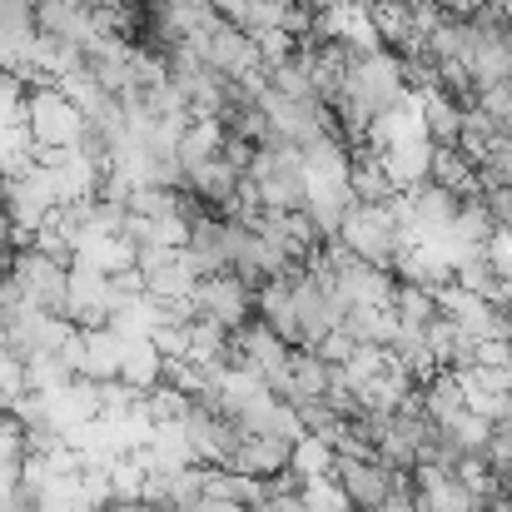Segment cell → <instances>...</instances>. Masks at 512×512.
Wrapping results in <instances>:
<instances>
[{
    "label": "cell",
    "instance_id": "e0dca14e",
    "mask_svg": "<svg viewBox=\"0 0 512 512\" xmlns=\"http://www.w3.org/2000/svg\"><path fill=\"white\" fill-rule=\"evenodd\" d=\"M508 363H512V339H508Z\"/></svg>",
    "mask_w": 512,
    "mask_h": 512
},
{
    "label": "cell",
    "instance_id": "7a4b0ae2",
    "mask_svg": "<svg viewBox=\"0 0 512 512\" xmlns=\"http://www.w3.org/2000/svg\"><path fill=\"white\" fill-rule=\"evenodd\" d=\"M179 428H184V443H189L194 463H204V468H229L234 453H239V438H244L239 418L224 413L219 403H204V398L189 403V413H184Z\"/></svg>",
    "mask_w": 512,
    "mask_h": 512
},
{
    "label": "cell",
    "instance_id": "5b68a950",
    "mask_svg": "<svg viewBox=\"0 0 512 512\" xmlns=\"http://www.w3.org/2000/svg\"><path fill=\"white\" fill-rule=\"evenodd\" d=\"M334 478H339L343 498H348L353 512H373L398 483H403V473H393L378 453H339Z\"/></svg>",
    "mask_w": 512,
    "mask_h": 512
},
{
    "label": "cell",
    "instance_id": "3957f363",
    "mask_svg": "<svg viewBox=\"0 0 512 512\" xmlns=\"http://www.w3.org/2000/svg\"><path fill=\"white\" fill-rule=\"evenodd\" d=\"M115 304H120V294H115V274H105V269L75 259V264H70L65 319H70L75 329H100V324L115 319Z\"/></svg>",
    "mask_w": 512,
    "mask_h": 512
},
{
    "label": "cell",
    "instance_id": "30bf717a",
    "mask_svg": "<svg viewBox=\"0 0 512 512\" xmlns=\"http://www.w3.org/2000/svg\"><path fill=\"white\" fill-rule=\"evenodd\" d=\"M393 319L403 329H433L443 319V299L433 289H418V284H398V299H393Z\"/></svg>",
    "mask_w": 512,
    "mask_h": 512
},
{
    "label": "cell",
    "instance_id": "4fadbf2b",
    "mask_svg": "<svg viewBox=\"0 0 512 512\" xmlns=\"http://www.w3.org/2000/svg\"><path fill=\"white\" fill-rule=\"evenodd\" d=\"M478 199L488 204V214H493L498 234H512V184H483V194H478Z\"/></svg>",
    "mask_w": 512,
    "mask_h": 512
},
{
    "label": "cell",
    "instance_id": "7c38bea8",
    "mask_svg": "<svg viewBox=\"0 0 512 512\" xmlns=\"http://www.w3.org/2000/svg\"><path fill=\"white\" fill-rule=\"evenodd\" d=\"M299 498H304V508L309 512H353L348 508V498H343L339 478H304Z\"/></svg>",
    "mask_w": 512,
    "mask_h": 512
},
{
    "label": "cell",
    "instance_id": "ba28073f",
    "mask_svg": "<svg viewBox=\"0 0 512 512\" xmlns=\"http://www.w3.org/2000/svg\"><path fill=\"white\" fill-rule=\"evenodd\" d=\"M428 179L453 189L458 199H478L483 194V170L473 155H463L458 145H433V165H428Z\"/></svg>",
    "mask_w": 512,
    "mask_h": 512
},
{
    "label": "cell",
    "instance_id": "8fae6325",
    "mask_svg": "<svg viewBox=\"0 0 512 512\" xmlns=\"http://www.w3.org/2000/svg\"><path fill=\"white\" fill-rule=\"evenodd\" d=\"M334 468H339V448H334L329 438L304 433V438L294 443V473H299V478H334Z\"/></svg>",
    "mask_w": 512,
    "mask_h": 512
},
{
    "label": "cell",
    "instance_id": "277c9868",
    "mask_svg": "<svg viewBox=\"0 0 512 512\" xmlns=\"http://www.w3.org/2000/svg\"><path fill=\"white\" fill-rule=\"evenodd\" d=\"M189 304H194V319H214V324H224V329H234V334L254 319V289H249L234 269L199 279V289L189 294Z\"/></svg>",
    "mask_w": 512,
    "mask_h": 512
},
{
    "label": "cell",
    "instance_id": "6da1fadb",
    "mask_svg": "<svg viewBox=\"0 0 512 512\" xmlns=\"http://www.w3.org/2000/svg\"><path fill=\"white\" fill-rule=\"evenodd\" d=\"M339 239L358 259L383 264V269H393V264L413 249V229H408L398 199H393V204H353L348 219H343Z\"/></svg>",
    "mask_w": 512,
    "mask_h": 512
},
{
    "label": "cell",
    "instance_id": "8992f818",
    "mask_svg": "<svg viewBox=\"0 0 512 512\" xmlns=\"http://www.w3.org/2000/svg\"><path fill=\"white\" fill-rule=\"evenodd\" d=\"M229 468L274 483L279 473L294 468V443H289V438H274V433H244V438H239V453H234Z\"/></svg>",
    "mask_w": 512,
    "mask_h": 512
},
{
    "label": "cell",
    "instance_id": "5bb4252c",
    "mask_svg": "<svg viewBox=\"0 0 512 512\" xmlns=\"http://www.w3.org/2000/svg\"><path fill=\"white\" fill-rule=\"evenodd\" d=\"M5 274H10V254L0 249V279H5Z\"/></svg>",
    "mask_w": 512,
    "mask_h": 512
},
{
    "label": "cell",
    "instance_id": "2e32d148",
    "mask_svg": "<svg viewBox=\"0 0 512 512\" xmlns=\"http://www.w3.org/2000/svg\"><path fill=\"white\" fill-rule=\"evenodd\" d=\"M358 5H378V0H358Z\"/></svg>",
    "mask_w": 512,
    "mask_h": 512
},
{
    "label": "cell",
    "instance_id": "9c48e42d",
    "mask_svg": "<svg viewBox=\"0 0 512 512\" xmlns=\"http://www.w3.org/2000/svg\"><path fill=\"white\" fill-rule=\"evenodd\" d=\"M463 110H468V105H458V100L443 95V90H423V95H418V115H423V130H428L433 145H458V135H463Z\"/></svg>",
    "mask_w": 512,
    "mask_h": 512
},
{
    "label": "cell",
    "instance_id": "52a82bcc",
    "mask_svg": "<svg viewBox=\"0 0 512 512\" xmlns=\"http://www.w3.org/2000/svg\"><path fill=\"white\" fill-rule=\"evenodd\" d=\"M334 378H339V368H334V363H329L319 348H294V358H289V388H284V398H289V403L329 398Z\"/></svg>",
    "mask_w": 512,
    "mask_h": 512
},
{
    "label": "cell",
    "instance_id": "9a60e30c",
    "mask_svg": "<svg viewBox=\"0 0 512 512\" xmlns=\"http://www.w3.org/2000/svg\"><path fill=\"white\" fill-rule=\"evenodd\" d=\"M498 418H508V423H512V393L503 398V413H498Z\"/></svg>",
    "mask_w": 512,
    "mask_h": 512
}]
</instances>
